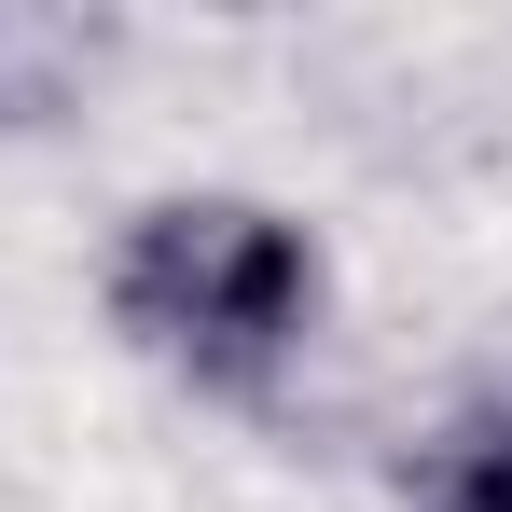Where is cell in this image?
I'll list each match as a JSON object with an SVG mask.
<instances>
[{
  "label": "cell",
  "mask_w": 512,
  "mask_h": 512,
  "mask_svg": "<svg viewBox=\"0 0 512 512\" xmlns=\"http://www.w3.org/2000/svg\"><path fill=\"white\" fill-rule=\"evenodd\" d=\"M97 319L139 374H167L180 402H222V416H277L291 374L333 333V263L319 236L236 194V180H194V194H139L97 250Z\"/></svg>",
  "instance_id": "1"
},
{
  "label": "cell",
  "mask_w": 512,
  "mask_h": 512,
  "mask_svg": "<svg viewBox=\"0 0 512 512\" xmlns=\"http://www.w3.org/2000/svg\"><path fill=\"white\" fill-rule=\"evenodd\" d=\"M111 56H125L111 14L0 0V139H56V125H84V97L111 84Z\"/></svg>",
  "instance_id": "2"
},
{
  "label": "cell",
  "mask_w": 512,
  "mask_h": 512,
  "mask_svg": "<svg viewBox=\"0 0 512 512\" xmlns=\"http://www.w3.org/2000/svg\"><path fill=\"white\" fill-rule=\"evenodd\" d=\"M388 499L402 512H512V388H457L429 429H402Z\"/></svg>",
  "instance_id": "3"
}]
</instances>
